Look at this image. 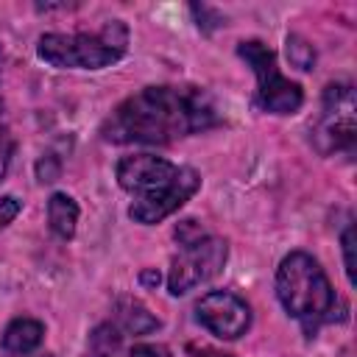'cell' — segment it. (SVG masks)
<instances>
[{
    "instance_id": "obj_17",
    "label": "cell",
    "mask_w": 357,
    "mask_h": 357,
    "mask_svg": "<svg viewBox=\"0 0 357 357\" xmlns=\"http://www.w3.org/2000/svg\"><path fill=\"white\" fill-rule=\"evenodd\" d=\"M340 245H343V265H346L349 284H354V226H346V231L340 237Z\"/></svg>"
},
{
    "instance_id": "obj_11",
    "label": "cell",
    "mask_w": 357,
    "mask_h": 357,
    "mask_svg": "<svg viewBox=\"0 0 357 357\" xmlns=\"http://www.w3.org/2000/svg\"><path fill=\"white\" fill-rule=\"evenodd\" d=\"M45 337V326L33 318H14L3 332V349L11 354H28L33 351Z\"/></svg>"
},
{
    "instance_id": "obj_24",
    "label": "cell",
    "mask_w": 357,
    "mask_h": 357,
    "mask_svg": "<svg viewBox=\"0 0 357 357\" xmlns=\"http://www.w3.org/2000/svg\"><path fill=\"white\" fill-rule=\"evenodd\" d=\"M22 357H25V354H22ZM39 357H53V354H39Z\"/></svg>"
},
{
    "instance_id": "obj_10",
    "label": "cell",
    "mask_w": 357,
    "mask_h": 357,
    "mask_svg": "<svg viewBox=\"0 0 357 357\" xmlns=\"http://www.w3.org/2000/svg\"><path fill=\"white\" fill-rule=\"evenodd\" d=\"M114 329H120L123 335H148L153 329H159V318L134 296H120L112 307V321Z\"/></svg>"
},
{
    "instance_id": "obj_2",
    "label": "cell",
    "mask_w": 357,
    "mask_h": 357,
    "mask_svg": "<svg viewBox=\"0 0 357 357\" xmlns=\"http://www.w3.org/2000/svg\"><path fill=\"white\" fill-rule=\"evenodd\" d=\"M276 296L287 315H293L307 335L321 324L343 318V304L337 301L324 268L307 251H290L276 268Z\"/></svg>"
},
{
    "instance_id": "obj_3",
    "label": "cell",
    "mask_w": 357,
    "mask_h": 357,
    "mask_svg": "<svg viewBox=\"0 0 357 357\" xmlns=\"http://www.w3.org/2000/svg\"><path fill=\"white\" fill-rule=\"evenodd\" d=\"M126 25L112 20L100 33H45L39 36L36 56L56 70H103L126 53Z\"/></svg>"
},
{
    "instance_id": "obj_4",
    "label": "cell",
    "mask_w": 357,
    "mask_h": 357,
    "mask_svg": "<svg viewBox=\"0 0 357 357\" xmlns=\"http://www.w3.org/2000/svg\"><path fill=\"white\" fill-rule=\"evenodd\" d=\"M237 56L254 70L257 75V103L271 114H293L304 103V92L296 81L284 78L276 67V53L259 42L245 39L237 45Z\"/></svg>"
},
{
    "instance_id": "obj_15",
    "label": "cell",
    "mask_w": 357,
    "mask_h": 357,
    "mask_svg": "<svg viewBox=\"0 0 357 357\" xmlns=\"http://www.w3.org/2000/svg\"><path fill=\"white\" fill-rule=\"evenodd\" d=\"M209 231L198 223V220H192V218H187V220H181L178 226H176V240H178V245H190V243H195V240H201V237H206Z\"/></svg>"
},
{
    "instance_id": "obj_14",
    "label": "cell",
    "mask_w": 357,
    "mask_h": 357,
    "mask_svg": "<svg viewBox=\"0 0 357 357\" xmlns=\"http://www.w3.org/2000/svg\"><path fill=\"white\" fill-rule=\"evenodd\" d=\"M284 56L298 70H312L315 67V47L307 39H301L298 33H290L284 39Z\"/></svg>"
},
{
    "instance_id": "obj_8",
    "label": "cell",
    "mask_w": 357,
    "mask_h": 357,
    "mask_svg": "<svg viewBox=\"0 0 357 357\" xmlns=\"http://www.w3.org/2000/svg\"><path fill=\"white\" fill-rule=\"evenodd\" d=\"M198 187H201L198 170L181 165L178 173H176V178L167 187H162V190H156L151 195L134 198V204L128 206V215H131V220H137L142 226H153V223L165 220L167 215H173L178 206H184L198 192Z\"/></svg>"
},
{
    "instance_id": "obj_21",
    "label": "cell",
    "mask_w": 357,
    "mask_h": 357,
    "mask_svg": "<svg viewBox=\"0 0 357 357\" xmlns=\"http://www.w3.org/2000/svg\"><path fill=\"white\" fill-rule=\"evenodd\" d=\"M192 14H195L198 20H201V17H206V6H192ZM218 25H223V17H220V14L215 17V22H201L198 28H204V31H212V28H218Z\"/></svg>"
},
{
    "instance_id": "obj_5",
    "label": "cell",
    "mask_w": 357,
    "mask_h": 357,
    "mask_svg": "<svg viewBox=\"0 0 357 357\" xmlns=\"http://www.w3.org/2000/svg\"><path fill=\"white\" fill-rule=\"evenodd\" d=\"M357 137V100L349 84H329L324 89L321 114L312 126V145L318 153L351 151Z\"/></svg>"
},
{
    "instance_id": "obj_23",
    "label": "cell",
    "mask_w": 357,
    "mask_h": 357,
    "mask_svg": "<svg viewBox=\"0 0 357 357\" xmlns=\"http://www.w3.org/2000/svg\"><path fill=\"white\" fill-rule=\"evenodd\" d=\"M142 282H145V284H156V282H159V273H151V271H148V273H142Z\"/></svg>"
},
{
    "instance_id": "obj_12",
    "label": "cell",
    "mask_w": 357,
    "mask_h": 357,
    "mask_svg": "<svg viewBox=\"0 0 357 357\" xmlns=\"http://www.w3.org/2000/svg\"><path fill=\"white\" fill-rule=\"evenodd\" d=\"M47 223L50 231L61 240H70L78 226V204L67 192H53L47 198Z\"/></svg>"
},
{
    "instance_id": "obj_1",
    "label": "cell",
    "mask_w": 357,
    "mask_h": 357,
    "mask_svg": "<svg viewBox=\"0 0 357 357\" xmlns=\"http://www.w3.org/2000/svg\"><path fill=\"white\" fill-rule=\"evenodd\" d=\"M220 123L212 95L201 86H145L126 98L100 126L114 145H167Z\"/></svg>"
},
{
    "instance_id": "obj_18",
    "label": "cell",
    "mask_w": 357,
    "mask_h": 357,
    "mask_svg": "<svg viewBox=\"0 0 357 357\" xmlns=\"http://www.w3.org/2000/svg\"><path fill=\"white\" fill-rule=\"evenodd\" d=\"M20 209H22V201H20V198L3 195V198H0V229H6V226L20 215Z\"/></svg>"
},
{
    "instance_id": "obj_7",
    "label": "cell",
    "mask_w": 357,
    "mask_h": 357,
    "mask_svg": "<svg viewBox=\"0 0 357 357\" xmlns=\"http://www.w3.org/2000/svg\"><path fill=\"white\" fill-rule=\"evenodd\" d=\"M198 324L220 340H237L251 326V307L231 290H212L195 304Z\"/></svg>"
},
{
    "instance_id": "obj_22",
    "label": "cell",
    "mask_w": 357,
    "mask_h": 357,
    "mask_svg": "<svg viewBox=\"0 0 357 357\" xmlns=\"http://www.w3.org/2000/svg\"><path fill=\"white\" fill-rule=\"evenodd\" d=\"M195 357H234V354H229V351H218V349H201Z\"/></svg>"
},
{
    "instance_id": "obj_6",
    "label": "cell",
    "mask_w": 357,
    "mask_h": 357,
    "mask_svg": "<svg viewBox=\"0 0 357 357\" xmlns=\"http://www.w3.org/2000/svg\"><path fill=\"white\" fill-rule=\"evenodd\" d=\"M229 248L220 237H201L190 245H178V254L170 262V273H167V290L170 296H184L192 287H198L201 282H209L212 276L220 273V268L226 265Z\"/></svg>"
},
{
    "instance_id": "obj_19",
    "label": "cell",
    "mask_w": 357,
    "mask_h": 357,
    "mask_svg": "<svg viewBox=\"0 0 357 357\" xmlns=\"http://www.w3.org/2000/svg\"><path fill=\"white\" fill-rule=\"evenodd\" d=\"M126 357H170V349L162 343H137Z\"/></svg>"
},
{
    "instance_id": "obj_20",
    "label": "cell",
    "mask_w": 357,
    "mask_h": 357,
    "mask_svg": "<svg viewBox=\"0 0 357 357\" xmlns=\"http://www.w3.org/2000/svg\"><path fill=\"white\" fill-rule=\"evenodd\" d=\"M11 151H14V142H11L8 131L0 126V178H3V176H6V170H8V162H11Z\"/></svg>"
},
{
    "instance_id": "obj_16",
    "label": "cell",
    "mask_w": 357,
    "mask_h": 357,
    "mask_svg": "<svg viewBox=\"0 0 357 357\" xmlns=\"http://www.w3.org/2000/svg\"><path fill=\"white\" fill-rule=\"evenodd\" d=\"M59 173H61V162H59L53 153L42 156V159L36 162V178H39L42 184H50V181H56V178H59Z\"/></svg>"
},
{
    "instance_id": "obj_13",
    "label": "cell",
    "mask_w": 357,
    "mask_h": 357,
    "mask_svg": "<svg viewBox=\"0 0 357 357\" xmlns=\"http://www.w3.org/2000/svg\"><path fill=\"white\" fill-rule=\"evenodd\" d=\"M123 332L114 329L112 324H100L92 329L89 335V343H86V351L89 357H126V346H123Z\"/></svg>"
},
{
    "instance_id": "obj_9",
    "label": "cell",
    "mask_w": 357,
    "mask_h": 357,
    "mask_svg": "<svg viewBox=\"0 0 357 357\" xmlns=\"http://www.w3.org/2000/svg\"><path fill=\"white\" fill-rule=\"evenodd\" d=\"M178 167L181 165H173L153 153H134V156H123L117 162V181L126 192L142 198V195H151V192L167 187L176 178Z\"/></svg>"
}]
</instances>
